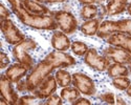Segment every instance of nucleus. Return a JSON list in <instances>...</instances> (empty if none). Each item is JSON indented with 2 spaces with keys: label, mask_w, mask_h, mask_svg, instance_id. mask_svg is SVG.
<instances>
[{
  "label": "nucleus",
  "mask_w": 131,
  "mask_h": 105,
  "mask_svg": "<svg viewBox=\"0 0 131 105\" xmlns=\"http://www.w3.org/2000/svg\"><path fill=\"white\" fill-rule=\"evenodd\" d=\"M15 15L24 25L35 29L54 30L58 27V24L52 15L32 14L28 12L23 5Z\"/></svg>",
  "instance_id": "1"
},
{
  "label": "nucleus",
  "mask_w": 131,
  "mask_h": 105,
  "mask_svg": "<svg viewBox=\"0 0 131 105\" xmlns=\"http://www.w3.org/2000/svg\"><path fill=\"white\" fill-rule=\"evenodd\" d=\"M56 69L54 66L47 60H42L38 64H36L31 68L30 72L26 77V83H27V89L28 91L36 90L41 84L44 82V80L51 75V72Z\"/></svg>",
  "instance_id": "2"
},
{
  "label": "nucleus",
  "mask_w": 131,
  "mask_h": 105,
  "mask_svg": "<svg viewBox=\"0 0 131 105\" xmlns=\"http://www.w3.org/2000/svg\"><path fill=\"white\" fill-rule=\"evenodd\" d=\"M37 47V42L30 38H25L22 42L14 45L13 47V57L18 62L26 66L28 69L34 67V59L29 55L30 50H34Z\"/></svg>",
  "instance_id": "3"
},
{
  "label": "nucleus",
  "mask_w": 131,
  "mask_h": 105,
  "mask_svg": "<svg viewBox=\"0 0 131 105\" xmlns=\"http://www.w3.org/2000/svg\"><path fill=\"white\" fill-rule=\"evenodd\" d=\"M114 33H124L131 36V19H122L117 21L105 20L101 22L96 36L107 39Z\"/></svg>",
  "instance_id": "4"
},
{
  "label": "nucleus",
  "mask_w": 131,
  "mask_h": 105,
  "mask_svg": "<svg viewBox=\"0 0 131 105\" xmlns=\"http://www.w3.org/2000/svg\"><path fill=\"white\" fill-rule=\"evenodd\" d=\"M54 20L58 24V27L66 35H71L78 29V21L74 15L68 10H57L51 13Z\"/></svg>",
  "instance_id": "5"
},
{
  "label": "nucleus",
  "mask_w": 131,
  "mask_h": 105,
  "mask_svg": "<svg viewBox=\"0 0 131 105\" xmlns=\"http://www.w3.org/2000/svg\"><path fill=\"white\" fill-rule=\"evenodd\" d=\"M0 27H1V32L8 44L16 45L25 39L24 34L15 25V23L9 18L1 20Z\"/></svg>",
  "instance_id": "6"
},
{
  "label": "nucleus",
  "mask_w": 131,
  "mask_h": 105,
  "mask_svg": "<svg viewBox=\"0 0 131 105\" xmlns=\"http://www.w3.org/2000/svg\"><path fill=\"white\" fill-rule=\"evenodd\" d=\"M84 62L87 66L97 71H105L110 65V60L106 56H101L95 48H89L84 56Z\"/></svg>",
  "instance_id": "7"
},
{
  "label": "nucleus",
  "mask_w": 131,
  "mask_h": 105,
  "mask_svg": "<svg viewBox=\"0 0 131 105\" xmlns=\"http://www.w3.org/2000/svg\"><path fill=\"white\" fill-rule=\"evenodd\" d=\"M72 85L85 96H93L95 93V84L93 80L83 72H74L72 75Z\"/></svg>",
  "instance_id": "8"
},
{
  "label": "nucleus",
  "mask_w": 131,
  "mask_h": 105,
  "mask_svg": "<svg viewBox=\"0 0 131 105\" xmlns=\"http://www.w3.org/2000/svg\"><path fill=\"white\" fill-rule=\"evenodd\" d=\"M48 62L54 66V68L59 67H69L75 64V59L70 56L69 54H66L65 51H59L53 50L44 58Z\"/></svg>",
  "instance_id": "9"
},
{
  "label": "nucleus",
  "mask_w": 131,
  "mask_h": 105,
  "mask_svg": "<svg viewBox=\"0 0 131 105\" xmlns=\"http://www.w3.org/2000/svg\"><path fill=\"white\" fill-rule=\"evenodd\" d=\"M103 55L106 56L109 60L113 61V63H119V64H129L131 62V55L129 52L121 47L110 45L104 49Z\"/></svg>",
  "instance_id": "10"
},
{
  "label": "nucleus",
  "mask_w": 131,
  "mask_h": 105,
  "mask_svg": "<svg viewBox=\"0 0 131 105\" xmlns=\"http://www.w3.org/2000/svg\"><path fill=\"white\" fill-rule=\"evenodd\" d=\"M57 87H58V83H57L56 77L49 75L44 80V82L32 92H34L35 96H37L40 100H46L49 96L54 93V91L57 90Z\"/></svg>",
  "instance_id": "11"
},
{
  "label": "nucleus",
  "mask_w": 131,
  "mask_h": 105,
  "mask_svg": "<svg viewBox=\"0 0 131 105\" xmlns=\"http://www.w3.org/2000/svg\"><path fill=\"white\" fill-rule=\"evenodd\" d=\"M0 92L1 97H3L8 104H17V101L19 100L18 93L13 87V82L6 77L5 74L1 75L0 78Z\"/></svg>",
  "instance_id": "12"
},
{
  "label": "nucleus",
  "mask_w": 131,
  "mask_h": 105,
  "mask_svg": "<svg viewBox=\"0 0 131 105\" xmlns=\"http://www.w3.org/2000/svg\"><path fill=\"white\" fill-rule=\"evenodd\" d=\"M109 45L121 47L131 55V36L124 33H114L107 38Z\"/></svg>",
  "instance_id": "13"
},
{
  "label": "nucleus",
  "mask_w": 131,
  "mask_h": 105,
  "mask_svg": "<svg viewBox=\"0 0 131 105\" xmlns=\"http://www.w3.org/2000/svg\"><path fill=\"white\" fill-rule=\"evenodd\" d=\"M28 70L29 69L26 66L17 62L15 64L7 66V68L5 70V75L13 83H18L20 80H22L26 76Z\"/></svg>",
  "instance_id": "14"
},
{
  "label": "nucleus",
  "mask_w": 131,
  "mask_h": 105,
  "mask_svg": "<svg viewBox=\"0 0 131 105\" xmlns=\"http://www.w3.org/2000/svg\"><path fill=\"white\" fill-rule=\"evenodd\" d=\"M51 46L59 51H65L71 46V41L62 30H56L51 36Z\"/></svg>",
  "instance_id": "15"
},
{
  "label": "nucleus",
  "mask_w": 131,
  "mask_h": 105,
  "mask_svg": "<svg viewBox=\"0 0 131 105\" xmlns=\"http://www.w3.org/2000/svg\"><path fill=\"white\" fill-rule=\"evenodd\" d=\"M22 5L32 14H40V15H51V12L47 6L43 3L38 2L36 0H22Z\"/></svg>",
  "instance_id": "16"
},
{
  "label": "nucleus",
  "mask_w": 131,
  "mask_h": 105,
  "mask_svg": "<svg viewBox=\"0 0 131 105\" xmlns=\"http://www.w3.org/2000/svg\"><path fill=\"white\" fill-rule=\"evenodd\" d=\"M128 6V0H109L106 9L108 16H116L124 13Z\"/></svg>",
  "instance_id": "17"
},
{
  "label": "nucleus",
  "mask_w": 131,
  "mask_h": 105,
  "mask_svg": "<svg viewBox=\"0 0 131 105\" xmlns=\"http://www.w3.org/2000/svg\"><path fill=\"white\" fill-rule=\"evenodd\" d=\"M101 24L100 18H93L89 20H85L81 25V32L85 36H94L97 34Z\"/></svg>",
  "instance_id": "18"
},
{
  "label": "nucleus",
  "mask_w": 131,
  "mask_h": 105,
  "mask_svg": "<svg viewBox=\"0 0 131 105\" xmlns=\"http://www.w3.org/2000/svg\"><path fill=\"white\" fill-rule=\"evenodd\" d=\"M107 74L110 78L115 77H127L129 75V68L126 67L125 64H119V63H113L110 64L107 68Z\"/></svg>",
  "instance_id": "19"
},
{
  "label": "nucleus",
  "mask_w": 131,
  "mask_h": 105,
  "mask_svg": "<svg viewBox=\"0 0 131 105\" xmlns=\"http://www.w3.org/2000/svg\"><path fill=\"white\" fill-rule=\"evenodd\" d=\"M80 93H81V92L79 91V89L75 88L74 86H73V87L66 86V87H63V88H62L60 96H61V98H62L64 101L73 103L78 98H80Z\"/></svg>",
  "instance_id": "20"
},
{
  "label": "nucleus",
  "mask_w": 131,
  "mask_h": 105,
  "mask_svg": "<svg viewBox=\"0 0 131 105\" xmlns=\"http://www.w3.org/2000/svg\"><path fill=\"white\" fill-rule=\"evenodd\" d=\"M80 15H81L82 19H84V20H89V19L96 18L99 16V6L96 4L83 5V7L81 8Z\"/></svg>",
  "instance_id": "21"
},
{
  "label": "nucleus",
  "mask_w": 131,
  "mask_h": 105,
  "mask_svg": "<svg viewBox=\"0 0 131 105\" xmlns=\"http://www.w3.org/2000/svg\"><path fill=\"white\" fill-rule=\"evenodd\" d=\"M54 77H56L58 85L61 86V87L69 86L70 84L72 83V75H70V74L67 70H65V69H59V70H57Z\"/></svg>",
  "instance_id": "22"
},
{
  "label": "nucleus",
  "mask_w": 131,
  "mask_h": 105,
  "mask_svg": "<svg viewBox=\"0 0 131 105\" xmlns=\"http://www.w3.org/2000/svg\"><path fill=\"white\" fill-rule=\"evenodd\" d=\"M71 50L74 55H77L79 57H84L85 54L87 52V50H88V46H87L86 43H84V42L82 41H73L71 42V46H70Z\"/></svg>",
  "instance_id": "23"
},
{
  "label": "nucleus",
  "mask_w": 131,
  "mask_h": 105,
  "mask_svg": "<svg viewBox=\"0 0 131 105\" xmlns=\"http://www.w3.org/2000/svg\"><path fill=\"white\" fill-rule=\"evenodd\" d=\"M131 84V81L128 77H115L112 78V85L118 89V90H126L129 85Z\"/></svg>",
  "instance_id": "24"
},
{
  "label": "nucleus",
  "mask_w": 131,
  "mask_h": 105,
  "mask_svg": "<svg viewBox=\"0 0 131 105\" xmlns=\"http://www.w3.org/2000/svg\"><path fill=\"white\" fill-rule=\"evenodd\" d=\"M40 99L37 97V96H23L19 98V100L17 101V104L18 105H31V104H39V101Z\"/></svg>",
  "instance_id": "25"
},
{
  "label": "nucleus",
  "mask_w": 131,
  "mask_h": 105,
  "mask_svg": "<svg viewBox=\"0 0 131 105\" xmlns=\"http://www.w3.org/2000/svg\"><path fill=\"white\" fill-rule=\"evenodd\" d=\"M44 104H46V105H62L63 104V99L61 98V96L52 93L51 96H49L46 99Z\"/></svg>",
  "instance_id": "26"
},
{
  "label": "nucleus",
  "mask_w": 131,
  "mask_h": 105,
  "mask_svg": "<svg viewBox=\"0 0 131 105\" xmlns=\"http://www.w3.org/2000/svg\"><path fill=\"white\" fill-rule=\"evenodd\" d=\"M100 100H102L103 102L107 103V104H114L115 103V97L112 92H104L102 94H100Z\"/></svg>",
  "instance_id": "27"
},
{
  "label": "nucleus",
  "mask_w": 131,
  "mask_h": 105,
  "mask_svg": "<svg viewBox=\"0 0 131 105\" xmlns=\"http://www.w3.org/2000/svg\"><path fill=\"white\" fill-rule=\"evenodd\" d=\"M7 1L10 4V7H12V10L14 12V14H16L22 7V0H7Z\"/></svg>",
  "instance_id": "28"
},
{
  "label": "nucleus",
  "mask_w": 131,
  "mask_h": 105,
  "mask_svg": "<svg viewBox=\"0 0 131 105\" xmlns=\"http://www.w3.org/2000/svg\"><path fill=\"white\" fill-rule=\"evenodd\" d=\"M0 60H1V68H5L9 65V58L4 51H1L0 54Z\"/></svg>",
  "instance_id": "29"
},
{
  "label": "nucleus",
  "mask_w": 131,
  "mask_h": 105,
  "mask_svg": "<svg viewBox=\"0 0 131 105\" xmlns=\"http://www.w3.org/2000/svg\"><path fill=\"white\" fill-rule=\"evenodd\" d=\"M9 16H10V12L2 3L1 6H0V18H1V20H4V19H8Z\"/></svg>",
  "instance_id": "30"
},
{
  "label": "nucleus",
  "mask_w": 131,
  "mask_h": 105,
  "mask_svg": "<svg viewBox=\"0 0 131 105\" xmlns=\"http://www.w3.org/2000/svg\"><path fill=\"white\" fill-rule=\"evenodd\" d=\"M17 84V90L20 91V92H23V91H28L27 89V83H26V80H20Z\"/></svg>",
  "instance_id": "31"
},
{
  "label": "nucleus",
  "mask_w": 131,
  "mask_h": 105,
  "mask_svg": "<svg viewBox=\"0 0 131 105\" xmlns=\"http://www.w3.org/2000/svg\"><path fill=\"white\" fill-rule=\"evenodd\" d=\"M72 104H74V105H90L91 102L86 98H78Z\"/></svg>",
  "instance_id": "32"
},
{
  "label": "nucleus",
  "mask_w": 131,
  "mask_h": 105,
  "mask_svg": "<svg viewBox=\"0 0 131 105\" xmlns=\"http://www.w3.org/2000/svg\"><path fill=\"white\" fill-rule=\"evenodd\" d=\"M103 0H79V2L83 5L86 4H102Z\"/></svg>",
  "instance_id": "33"
},
{
  "label": "nucleus",
  "mask_w": 131,
  "mask_h": 105,
  "mask_svg": "<svg viewBox=\"0 0 131 105\" xmlns=\"http://www.w3.org/2000/svg\"><path fill=\"white\" fill-rule=\"evenodd\" d=\"M41 3H59V2H64L66 0H36Z\"/></svg>",
  "instance_id": "34"
},
{
  "label": "nucleus",
  "mask_w": 131,
  "mask_h": 105,
  "mask_svg": "<svg viewBox=\"0 0 131 105\" xmlns=\"http://www.w3.org/2000/svg\"><path fill=\"white\" fill-rule=\"evenodd\" d=\"M115 103H117V104H126V102H125L121 97H117V98H116Z\"/></svg>",
  "instance_id": "35"
},
{
  "label": "nucleus",
  "mask_w": 131,
  "mask_h": 105,
  "mask_svg": "<svg viewBox=\"0 0 131 105\" xmlns=\"http://www.w3.org/2000/svg\"><path fill=\"white\" fill-rule=\"evenodd\" d=\"M126 10L128 12V14L131 16V2H130V3H128V6H127V9H126Z\"/></svg>",
  "instance_id": "36"
},
{
  "label": "nucleus",
  "mask_w": 131,
  "mask_h": 105,
  "mask_svg": "<svg viewBox=\"0 0 131 105\" xmlns=\"http://www.w3.org/2000/svg\"><path fill=\"white\" fill-rule=\"evenodd\" d=\"M126 92H127V94H128L129 97H131V84L129 85V87L126 89Z\"/></svg>",
  "instance_id": "37"
},
{
  "label": "nucleus",
  "mask_w": 131,
  "mask_h": 105,
  "mask_svg": "<svg viewBox=\"0 0 131 105\" xmlns=\"http://www.w3.org/2000/svg\"><path fill=\"white\" fill-rule=\"evenodd\" d=\"M128 68H129V72L131 74V62L129 63V67H128Z\"/></svg>",
  "instance_id": "38"
},
{
  "label": "nucleus",
  "mask_w": 131,
  "mask_h": 105,
  "mask_svg": "<svg viewBox=\"0 0 131 105\" xmlns=\"http://www.w3.org/2000/svg\"><path fill=\"white\" fill-rule=\"evenodd\" d=\"M107 1H109V0H107Z\"/></svg>",
  "instance_id": "39"
}]
</instances>
